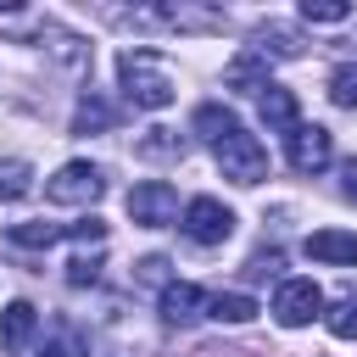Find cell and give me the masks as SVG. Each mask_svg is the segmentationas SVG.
Listing matches in <instances>:
<instances>
[{"mask_svg":"<svg viewBox=\"0 0 357 357\" xmlns=\"http://www.w3.org/2000/svg\"><path fill=\"white\" fill-rule=\"evenodd\" d=\"M195 134L212 145L223 178H234V184H262V178H268V151H262V139L245 134L229 106H201V112H195Z\"/></svg>","mask_w":357,"mask_h":357,"instance_id":"6da1fadb","label":"cell"},{"mask_svg":"<svg viewBox=\"0 0 357 357\" xmlns=\"http://www.w3.org/2000/svg\"><path fill=\"white\" fill-rule=\"evenodd\" d=\"M117 84H123L128 106H139V112L173 106V73H167V61L156 50H123L117 56Z\"/></svg>","mask_w":357,"mask_h":357,"instance_id":"7a4b0ae2","label":"cell"},{"mask_svg":"<svg viewBox=\"0 0 357 357\" xmlns=\"http://www.w3.org/2000/svg\"><path fill=\"white\" fill-rule=\"evenodd\" d=\"M100 190H106V173L95 162H61L45 178V195L56 206H89V201H100Z\"/></svg>","mask_w":357,"mask_h":357,"instance_id":"3957f363","label":"cell"},{"mask_svg":"<svg viewBox=\"0 0 357 357\" xmlns=\"http://www.w3.org/2000/svg\"><path fill=\"white\" fill-rule=\"evenodd\" d=\"M178 229H184L195 245H223V240L234 234V212H229L223 201H212V195H195V201L184 206Z\"/></svg>","mask_w":357,"mask_h":357,"instance_id":"277c9868","label":"cell"},{"mask_svg":"<svg viewBox=\"0 0 357 357\" xmlns=\"http://www.w3.org/2000/svg\"><path fill=\"white\" fill-rule=\"evenodd\" d=\"M284 156H290L296 173H324L329 156H335V139H329V128H318V123H296V128L284 134Z\"/></svg>","mask_w":357,"mask_h":357,"instance_id":"5b68a950","label":"cell"},{"mask_svg":"<svg viewBox=\"0 0 357 357\" xmlns=\"http://www.w3.org/2000/svg\"><path fill=\"white\" fill-rule=\"evenodd\" d=\"M324 312V290L312 284V279H284L279 290H273V318L284 324V329H301V324H312Z\"/></svg>","mask_w":357,"mask_h":357,"instance_id":"8992f818","label":"cell"},{"mask_svg":"<svg viewBox=\"0 0 357 357\" xmlns=\"http://www.w3.org/2000/svg\"><path fill=\"white\" fill-rule=\"evenodd\" d=\"M128 218H134V223H145V229L173 223V218H178V195H173V184H162V178L134 184V190H128Z\"/></svg>","mask_w":357,"mask_h":357,"instance_id":"52a82bcc","label":"cell"},{"mask_svg":"<svg viewBox=\"0 0 357 357\" xmlns=\"http://www.w3.org/2000/svg\"><path fill=\"white\" fill-rule=\"evenodd\" d=\"M201 312H206V290L201 284H190V279L162 284V318L167 324H195Z\"/></svg>","mask_w":357,"mask_h":357,"instance_id":"ba28073f","label":"cell"},{"mask_svg":"<svg viewBox=\"0 0 357 357\" xmlns=\"http://www.w3.org/2000/svg\"><path fill=\"white\" fill-rule=\"evenodd\" d=\"M307 257L312 262H335V268H357V234L318 229V234H307Z\"/></svg>","mask_w":357,"mask_h":357,"instance_id":"9c48e42d","label":"cell"},{"mask_svg":"<svg viewBox=\"0 0 357 357\" xmlns=\"http://www.w3.org/2000/svg\"><path fill=\"white\" fill-rule=\"evenodd\" d=\"M223 84L240 89V95H262V89H268V56H262V50H240V56L223 67Z\"/></svg>","mask_w":357,"mask_h":357,"instance_id":"30bf717a","label":"cell"},{"mask_svg":"<svg viewBox=\"0 0 357 357\" xmlns=\"http://www.w3.org/2000/svg\"><path fill=\"white\" fill-rule=\"evenodd\" d=\"M33 324H39V312H33L28 301H11V307L0 312V346H6V351H22L28 335H33Z\"/></svg>","mask_w":357,"mask_h":357,"instance_id":"8fae6325","label":"cell"},{"mask_svg":"<svg viewBox=\"0 0 357 357\" xmlns=\"http://www.w3.org/2000/svg\"><path fill=\"white\" fill-rule=\"evenodd\" d=\"M262 123H268V128H279V134H290V128L301 123L296 95H290V89H279V84H268V89H262Z\"/></svg>","mask_w":357,"mask_h":357,"instance_id":"7c38bea8","label":"cell"},{"mask_svg":"<svg viewBox=\"0 0 357 357\" xmlns=\"http://www.w3.org/2000/svg\"><path fill=\"white\" fill-rule=\"evenodd\" d=\"M206 318H218V324H245V318H257V301L240 296V290H218V296H206Z\"/></svg>","mask_w":357,"mask_h":357,"instance_id":"4fadbf2b","label":"cell"},{"mask_svg":"<svg viewBox=\"0 0 357 357\" xmlns=\"http://www.w3.org/2000/svg\"><path fill=\"white\" fill-rule=\"evenodd\" d=\"M39 357H89V340H84L73 324H56V329L39 340Z\"/></svg>","mask_w":357,"mask_h":357,"instance_id":"5bb4252c","label":"cell"},{"mask_svg":"<svg viewBox=\"0 0 357 357\" xmlns=\"http://www.w3.org/2000/svg\"><path fill=\"white\" fill-rule=\"evenodd\" d=\"M73 234V223H11V245H56V240H67Z\"/></svg>","mask_w":357,"mask_h":357,"instance_id":"9a60e30c","label":"cell"},{"mask_svg":"<svg viewBox=\"0 0 357 357\" xmlns=\"http://www.w3.org/2000/svg\"><path fill=\"white\" fill-rule=\"evenodd\" d=\"M89 128H112V106L100 95H84L78 112H73V134H89Z\"/></svg>","mask_w":357,"mask_h":357,"instance_id":"2e32d148","label":"cell"},{"mask_svg":"<svg viewBox=\"0 0 357 357\" xmlns=\"http://www.w3.org/2000/svg\"><path fill=\"white\" fill-rule=\"evenodd\" d=\"M33 190V167L28 162H0V201H22Z\"/></svg>","mask_w":357,"mask_h":357,"instance_id":"e0dca14e","label":"cell"},{"mask_svg":"<svg viewBox=\"0 0 357 357\" xmlns=\"http://www.w3.org/2000/svg\"><path fill=\"white\" fill-rule=\"evenodd\" d=\"M324 324H329L335 340H357V296H340V301L324 312Z\"/></svg>","mask_w":357,"mask_h":357,"instance_id":"ac0fdd59","label":"cell"},{"mask_svg":"<svg viewBox=\"0 0 357 357\" xmlns=\"http://www.w3.org/2000/svg\"><path fill=\"white\" fill-rule=\"evenodd\" d=\"M329 100L346 106V112H357V61H346V67L329 73Z\"/></svg>","mask_w":357,"mask_h":357,"instance_id":"d6986e66","label":"cell"},{"mask_svg":"<svg viewBox=\"0 0 357 357\" xmlns=\"http://www.w3.org/2000/svg\"><path fill=\"white\" fill-rule=\"evenodd\" d=\"M301 17H307V22H346L351 6H346V0H301Z\"/></svg>","mask_w":357,"mask_h":357,"instance_id":"ffe728a7","label":"cell"},{"mask_svg":"<svg viewBox=\"0 0 357 357\" xmlns=\"http://www.w3.org/2000/svg\"><path fill=\"white\" fill-rule=\"evenodd\" d=\"M95 273H100V262H95V257H73V262H67V279H73V284H89Z\"/></svg>","mask_w":357,"mask_h":357,"instance_id":"44dd1931","label":"cell"},{"mask_svg":"<svg viewBox=\"0 0 357 357\" xmlns=\"http://www.w3.org/2000/svg\"><path fill=\"white\" fill-rule=\"evenodd\" d=\"M340 190H346V201H357V162L346 167V184H340Z\"/></svg>","mask_w":357,"mask_h":357,"instance_id":"7402d4cb","label":"cell"}]
</instances>
